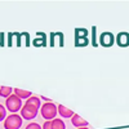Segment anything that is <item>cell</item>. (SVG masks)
Segmentation results:
<instances>
[{
  "instance_id": "7a4b0ae2",
  "label": "cell",
  "mask_w": 129,
  "mask_h": 129,
  "mask_svg": "<svg viewBox=\"0 0 129 129\" xmlns=\"http://www.w3.org/2000/svg\"><path fill=\"white\" fill-rule=\"evenodd\" d=\"M5 109L7 111H10L12 114H17V111H21V109H22V100L13 93L5 101Z\"/></svg>"
},
{
  "instance_id": "8fae6325",
  "label": "cell",
  "mask_w": 129,
  "mask_h": 129,
  "mask_svg": "<svg viewBox=\"0 0 129 129\" xmlns=\"http://www.w3.org/2000/svg\"><path fill=\"white\" fill-rule=\"evenodd\" d=\"M26 105H30V106H34V107H36V109H40V107H41V101H40V97H38V95H31L30 98H27Z\"/></svg>"
},
{
  "instance_id": "ba28073f",
  "label": "cell",
  "mask_w": 129,
  "mask_h": 129,
  "mask_svg": "<svg viewBox=\"0 0 129 129\" xmlns=\"http://www.w3.org/2000/svg\"><path fill=\"white\" fill-rule=\"evenodd\" d=\"M116 43L120 47H123V48L124 47H128L129 45V34H128V32H120V34H117Z\"/></svg>"
},
{
  "instance_id": "d6986e66",
  "label": "cell",
  "mask_w": 129,
  "mask_h": 129,
  "mask_svg": "<svg viewBox=\"0 0 129 129\" xmlns=\"http://www.w3.org/2000/svg\"><path fill=\"white\" fill-rule=\"evenodd\" d=\"M78 129H89L88 126H85V128H78Z\"/></svg>"
},
{
  "instance_id": "30bf717a",
  "label": "cell",
  "mask_w": 129,
  "mask_h": 129,
  "mask_svg": "<svg viewBox=\"0 0 129 129\" xmlns=\"http://www.w3.org/2000/svg\"><path fill=\"white\" fill-rule=\"evenodd\" d=\"M13 93L17 97H19L21 100H27V98H30V97L32 95V93L30 90H23V89H18V88H14L13 89Z\"/></svg>"
},
{
  "instance_id": "ac0fdd59",
  "label": "cell",
  "mask_w": 129,
  "mask_h": 129,
  "mask_svg": "<svg viewBox=\"0 0 129 129\" xmlns=\"http://www.w3.org/2000/svg\"><path fill=\"white\" fill-rule=\"evenodd\" d=\"M41 100H44V101H47V102H50L52 100H49V98H45V97H41Z\"/></svg>"
},
{
  "instance_id": "52a82bcc",
  "label": "cell",
  "mask_w": 129,
  "mask_h": 129,
  "mask_svg": "<svg viewBox=\"0 0 129 129\" xmlns=\"http://www.w3.org/2000/svg\"><path fill=\"white\" fill-rule=\"evenodd\" d=\"M71 124L75 126V128H85L88 126V121H85L81 116H79L78 114H74L72 117H71Z\"/></svg>"
},
{
  "instance_id": "9c48e42d",
  "label": "cell",
  "mask_w": 129,
  "mask_h": 129,
  "mask_svg": "<svg viewBox=\"0 0 129 129\" xmlns=\"http://www.w3.org/2000/svg\"><path fill=\"white\" fill-rule=\"evenodd\" d=\"M57 109H58V114L62 117H64V119H67V117H72V115H74V111L69 110L67 107H64L63 105H58Z\"/></svg>"
},
{
  "instance_id": "3957f363",
  "label": "cell",
  "mask_w": 129,
  "mask_h": 129,
  "mask_svg": "<svg viewBox=\"0 0 129 129\" xmlns=\"http://www.w3.org/2000/svg\"><path fill=\"white\" fill-rule=\"evenodd\" d=\"M22 126V116L18 114H10L4 120L5 129H19Z\"/></svg>"
},
{
  "instance_id": "5bb4252c",
  "label": "cell",
  "mask_w": 129,
  "mask_h": 129,
  "mask_svg": "<svg viewBox=\"0 0 129 129\" xmlns=\"http://www.w3.org/2000/svg\"><path fill=\"white\" fill-rule=\"evenodd\" d=\"M7 119V109L5 106L0 105V121H4Z\"/></svg>"
},
{
  "instance_id": "277c9868",
  "label": "cell",
  "mask_w": 129,
  "mask_h": 129,
  "mask_svg": "<svg viewBox=\"0 0 129 129\" xmlns=\"http://www.w3.org/2000/svg\"><path fill=\"white\" fill-rule=\"evenodd\" d=\"M21 116H22V119L25 120H34L35 117L38 116V112H39V109L34 106H30V105H23L22 109H21Z\"/></svg>"
},
{
  "instance_id": "7c38bea8",
  "label": "cell",
  "mask_w": 129,
  "mask_h": 129,
  "mask_svg": "<svg viewBox=\"0 0 129 129\" xmlns=\"http://www.w3.org/2000/svg\"><path fill=\"white\" fill-rule=\"evenodd\" d=\"M52 129H66V124L62 119H53L52 120Z\"/></svg>"
},
{
  "instance_id": "2e32d148",
  "label": "cell",
  "mask_w": 129,
  "mask_h": 129,
  "mask_svg": "<svg viewBox=\"0 0 129 129\" xmlns=\"http://www.w3.org/2000/svg\"><path fill=\"white\" fill-rule=\"evenodd\" d=\"M41 128H43V129H52V120H47Z\"/></svg>"
},
{
  "instance_id": "4fadbf2b",
  "label": "cell",
  "mask_w": 129,
  "mask_h": 129,
  "mask_svg": "<svg viewBox=\"0 0 129 129\" xmlns=\"http://www.w3.org/2000/svg\"><path fill=\"white\" fill-rule=\"evenodd\" d=\"M13 94V88L10 87H0V95L4 97V98H8L9 95Z\"/></svg>"
},
{
  "instance_id": "5b68a950",
  "label": "cell",
  "mask_w": 129,
  "mask_h": 129,
  "mask_svg": "<svg viewBox=\"0 0 129 129\" xmlns=\"http://www.w3.org/2000/svg\"><path fill=\"white\" fill-rule=\"evenodd\" d=\"M88 44V31L84 28L75 30V45L83 47Z\"/></svg>"
},
{
  "instance_id": "8992f818",
  "label": "cell",
  "mask_w": 129,
  "mask_h": 129,
  "mask_svg": "<svg viewBox=\"0 0 129 129\" xmlns=\"http://www.w3.org/2000/svg\"><path fill=\"white\" fill-rule=\"evenodd\" d=\"M100 43L102 47H111L115 43V36L111 32H102L100 36Z\"/></svg>"
},
{
  "instance_id": "e0dca14e",
  "label": "cell",
  "mask_w": 129,
  "mask_h": 129,
  "mask_svg": "<svg viewBox=\"0 0 129 129\" xmlns=\"http://www.w3.org/2000/svg\"><path fill=\"white\" fill-rule=\"evenodd\" d=\"M93 28V45L97 47V41H95V27H92Z\"/></svg>"
},
{
  "instance_id": "6da1fadb",
  "label": "cell",
  "mask_w": 129,
  "mask_h": 129,
  "mask_svg": "<svg viewBox=\"0 0 129 129\" xmlns=\"http://www.w3.org/2000/svg\"><path fill=\"white\" fill-rule=\"evenodd\" d=\"M40 114L44 117L45 120H53L56 119V115L58 114V109L57 105H54L53 102H45L40 107Z\"/></svg>"
},
{
  "instance_id": "9a60e30c",
  "label": "cell",
  "mask_w": 129,
  "mask_h": 129,
  "mask_svg": "<svg viewBox=\"0 0 129 129\" xmlns=\"http://www.w3.org/2000/svg\"><path fill=\"white\" fill-rule=\"evenodd\" d=\"M25 129H43V128H41V126H40L38 123H30V124H28V125H27Z\"/></svg>"
}]
</instances>
